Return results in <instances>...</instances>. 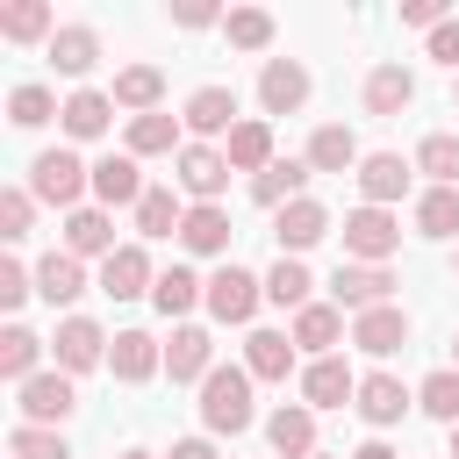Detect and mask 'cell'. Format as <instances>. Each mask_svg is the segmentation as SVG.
Masks as SVG:
<instances>
[{
	"label": "cell",
	"mask_w": 459,
	"mask_h": 459,
	"mask_svg": "<svg viewBox=\"0 0 459 459\" xmlns=\"http://www.w3.org/2000/svg\"><path fill=\"white\" fill-rule=\"evenodd\" d=\"M251 373L244 366H215L208 380H201V430L208 437H237V430H251Z\"/></svg>",
	"instance_id": "cell-1"
},
{
	"label": "cell",
	"mask_w": 459,
	"mask_h": 459,
	"mask_svg": "<svg viewBox=\"0 0 459 459\" xmlns=\"http://www.w3.org/2000/svg\"><path fill=\"white\" fill-rule=\"evenodd\" d=\"M29 194L72 215V208H86V194H93V165H86L79 151H36V158H29Z\"/></svg>",
	"instance_id": "cell-2"
},
{
	"label": "cell",
	"mask_w": 459,
	"mask_h": 459,
	"mask_svg": "<svg viewBox=\"0 0 459 459\" xmlns=\"http://www.w3.org/2000/svg\"><path fill=\"white\" fill-rule=\"evenodd\" d=\"M402 251V215L394 208H351L344 215V258L351 265H387Z\"/></svg>",
	"instance_id": "cell-3"
},
{
	"label": "cell",
	"mask_w": 459,
	"mask_h": 459,
	"mask_svg": "<svg viewBox=\"0 0 459 459\" xmlns=\"http://www.w3.org/2000/svg\"><path fill=\"white\" fill-rule=\"evenodd\" d=\"M14 409H22V423L65 430V423H72V409H79V387H72V373H65V366H50V373H36V380H22V387H14Z\"/></svg>",
	"instance_id": "cell-4"
},
{
	"label": "cell",
	"mask_w": 459,
	"mask_h": 459,
	"mask_svg": "<svg viewBox=\"0 0 459 459\" xmlns=\"http://www.w3.org/2000/svg\"><path fill=\"white\" fill-rule=\"evenodd\" d=\"M258 301H265V280H258V273H244V265H215V273H208V301H201V308H208L215 323H251Z\"/></svg>",
	"instance_id": "cell-5"
},
{
	"label": "cell",
	"mask_w": 459,
	"mask_h": 459,
	"mask_svg": "<svg viewBox=\"0 0 459 459\" xmlns=\"http://www.w3.org/2000/svg\"><path fill=\"white\" fill-rule=\"evenodd\" d=\"M351 179H359L366 208H394V201L409 194V179H416V158H402V151H366Z\"/></svg>",
	"instance_id": "cell-6"
},
{
	"label": "cell",
	"mask_w": 459,
	"mask_h": 459,
	"mask_svg": "<svg viewBox=\"0 0 459 459\" xmlns=\"http://www.w3.org/2000/svg\"><path fill=\"white\" fill-rule=\"evenodd\" d=\"M330 301L351 308V316L387 308V301H394V273H387V265H351V258H344V265L330 273Z\"/></svg>",
	"instance_id": "cell-7"
},
{
	"label": "cell",
	"mask_w": 459,
	"mask_h": 459,
	"mask_svg": "<svg viewBox=\"0 0 459 459\" xmlns=\"http://www.w3.org/2000/svg\"><path fill=\"white\" fill-rule=\"evenodd\" d=\"M108 344H115V337H108L93 316H65L57 337H50V351H57L65 373H93V366H108Z\"/></svg>",
	"instance_id": "cell-8"
},
{
	"label": "cell",
	"mask_w": 459,
	"mask_h": 459,
	"mask_svg": "<svg viewBox=\"0 0 459 459\" xmlns=\"http://www.w3.org/2000/svg\"><path fill=\"white\" fill-rule=\"evenodd\" d=\"M151 186H143V165L129 158V151H108V158H93V208H136Z\"/></svg>",
	"instance_id": "cell-9"
},
{
	"label": "cell",
	"mask_w": 459,
	"mask_h": 459,
	"mask_svg": "<svg viewBox=\"0 0 459 459\" xmlns=\"http://www.w3.org/2000/svg\"><path fill=\"white\" fill-rule=\"evenodd\" d=\"M258 108H265V115H301V108H308V65L265 57V72H258Z\"/></svg>",
	"instance_id": "cell-10"
},
{
	"label": "cell",
	"mask_w": 459,
	"mask_h": 459,
	"mask_svg": "<svg viewBox=\"0 0 459 459\" xmlns=\"http://www.w3.org/2000/svg\"><path fill=\"white\" fill-rule=\"evenodd\" d=\"M179 122H186V136H194V143H208V136H230L244 115H237V93H230V86H194Z\"/></svg>",
	"instance_id": "cell-11"
},
{
	"label": "cell",
	"mask_w": 459,
	"mask_h": 459,
	"mask_svg": "<svg viewBox=\"0 0 459 459\" xmlns=\"http://www.w3.org/2000/svg\"><path fill=\"white\" fill-rule=\"evenodd\" d=\"M172 179H179V194H186V201H222V186H230V158H222L215 143H186Z\"/></svg>",
	"instance_id": "cell-12"
},
{
	"label": "cell",
	"mask_w": 459,
	"mask_h": 459,
	"mask_svg": "<svg viewBox=\"0 0 459 459\" xmlns=\"http://www.w3.org/2000/svg\"><path fill=\"white\" fill-rule=\"evenodd\" d=\"M273 237H280V258H301L308 244H323V237H330V208L301 194V201H287V208L273 215Z\"/></svg>",
	"instance_id": "cell-13"
},
{
	"label": "cell",
	"mask_w": 459,
	"mask_h": 459,
	"mask_svg": "<svg viewBox=\"0 0 459 459\" xmlns=\"http://www.w3.org/2000/svg\"><path fill=\"white\" fill-rule=\"evenodd\" d=\"M351 344H359L366 359H394V351L409 344V308H402V301H387V308L351 316Z\"/></svg>",
	"instance_id": "cell-14"
},
{
	"label": "cell",
	"mask_w": 459,
	"mask_h": 459,
	"mask_svg": "<svg viewBox=\"0 0 459 459\" xmlns=\"http://www.w3.org/2000/svg\"><path fill=\"white\" fill-rule=\"evenodd\" d=\"M301 402L308 409H344V402H359V373L330 351V359H308L301 366Z\"/></svg>",
	"instance_id": "cell-15"
},
{
	"label": "cell",
	"mask_w": 459,
	"mask_h": 459,
	"mask_svg": "<svg viewBox=\"0 0 459 459\" xmlns=\"http://www.w3.org/2000/svg\"><path fill=\"white\" fill-rule=\"evenodd\" d=\"M230 208L222 201H186V222H179V244L194 251V258H222L230 251Z\"/></svg>",
	"instance_id": "cell-16"
},
{
	"label": "cell",
	"mask_w": 459,
	"mask_h": 459,
	"mask_svg": "<svg viewBox=\"0 0 459 459\" xmlns=\"http://www.w3.org/2000/svg\"><path fill=\"white\" fill-rule=\"evenodd\" d=\"M158 366H165V344H158L151 330H115V344H108V373H115V380L143 387Z\"/></svg>",
	"instance_id": "cell-17"
},
{
	"label": "cell",
	"mask_w": 459,
	"mask_h": 459,
	"mask_svg": "<svg viewBox=\"0 0 459 459\" xmlns=\"http://www.w3.org/2000/svg\"><path fill=\"white\" fill-rule=\"evenodd\" d=\"M351 409H359V416H366L373 430H387V423H402V416L416 409V387H402L394 373H366V380H359V402H351Z\"/></svg>",
	"instance_id": "cell-18"
},
{
	"label": "cell",
	"mask_w": 459,
	"mask_h": 459,
	"mask_svg": "<svg viewBox=\"0 0 459 459\" xmlns=\"http://www.w3.org/2000/svg\"><path fill=\"white\" fill-rule=\"evenodd\" d=\"M265 445H273L280 459H316V409H308V402H280V409L265 416Z\"/></svg>",
	"instance_id": "cell-19"
},
{
	"label": "cell",
	"mask_w": 459,
	"mask_h": 459,
	"mask_svg": "<svg viewBox=\"0 0 459 459\" xmlns=\"http://www.w3.org/2000/svg\"><path fill=\"white\" fill-rule=\"evenodd\" d=\"M359 100H366V115H380V122H387V115H402V108L416 100V72L387 57V65H373V72H366V86H359Z\"/></svg>",
	"instance_id": "cell-20"
},
{
	"label": "cell",
	"mask_w": 459,
	"mask_h": 459,
	"mask_svg": "<svg viewBox=\"0 0 459 459\" xmlns=\"http://www.w3.org/2000/svg\"><path fill=\"white\" fill-rule=\"evenodd\" d=\"M151 287H158V273H151V251H143V244H122L115 258H100V294L136 301V294H151Z\"/></svg>",
	"instance_id": "cell-21"
},
{
	"label": "cell",
	"mask_w": 459,
	"mask_h": 459,
	"mask_svg": "<svg viewBox=\"0 0 459 459\" xmlns=\"http://www.w3.org/2000/svg\"><path fill=\"white\" fill-rule=\"evenodd\" d=\"M294 351H316V359H330L337 344H344V308L337 301H308V308H294Z\"/></svg>",
	"instance_id": "cell-22"
},
{
	"label": "cell",
	"mask_w": 459,
	"mask_h": 459,
	"mask_svg": "<svg viewBox=\"0 0 459 459\" xmlns=\"http://www.w3.org/2000/svg\"><path fill=\"white\" fill-rule=\"evenodd\" d=\"M165 373H172V387H186V380H208V373H215V344H208V330H201V323H179V330H172V344H165Z\"/></svg>",
	"instance_id": "cell-23"
},
{
	"label": "cell",
	"mask_w": 459,
	"mask_h": 459,
	"mask_svg": "<svg viewBox=\"0 0 459 459\" xmlns=\"http://www.w3.org/2000/svg\"><path fill=\"white\" fill-rule=\"evenodd\" d=\"M222 158H230V172H251V179H258V172L273 165V122H265V115H244V122L222 136Z\"/></svg>",
	"instance_id": "cell-24"
},
{
	"label": "cell",
	"mask_w": 459,
	"mask_h": 459,
	"mask_svg": "<svg viewBox=\"0 0 459 459\" xmlns=\"http://www.w3.org/2000/svg\"><path fill=\"white\" fill-rule=\"evenodd\" d=\"M65 251L72 258H115L122 244H115V215L108 208H72L65 215Z\"/></svg>",
	"instance_id": "cell-25"
},
{
	"label": "cell",
	"mask_w": 459,
	"mask_h": 459,
	"mask_svg": "<svg viewBox=\"0 0 459 459\" xmlns=\"http://www.w3.org/2000/svg\"><path fill=\"white\" fill-rule=\"evenodd\" d=\"M50 65H57L65 79H86V72L100 65V29H86V22H65V29L50 36Z\"/></svg>",
	"instance_id": "cell-26"
},
{
	"label": "cell",
	"mask_w": 459,
	"mask_h": 459,
	"mask_svg": "<svg viewBox=\"0 0 459 459\" xmlns=\"http://www.w3.org/2000/svg\"><path fill=\"white\" fill-rule=\"evenodd\" d=\"M108 100L129 108V115H158V100H165V72H158V65H122L115 86H108Z\"/></svg>",
	"instance_id": "cell-27"
},
{
	"label": "cell",
	"mask_w": 459,
	"mask_h": 459,
	"mask_svg": "<svg viewBox=\"0 0 459 459\" xmlns=\"http://www.w3.org/2000/svg\"><path fill=\"white\" fill-rule=\"evenodd\" d=\"M301 186H308V158H273V165H265V172L251 179V201L280 215L287 201H301Z\"/></svg>",
	"instance_id": "cell-28"
},
{
	"label": "cell",
	"mask_w": 459,
	"mask_h": 459,
	"mask_svg": "<svg viewBox=\"0 0 459 459\" xmlns=\"http://www.w3.org/2000/svg\"><path fill=\"white\" fill-rule=\"evenodd\" d=\"M36 294H43L50 308H72V301L86 294V265H79L72 251H50V258H36Z\"/></svg>",
	"instance_id": "cell-29"
},
{
	"label": "cell",
	"mask_w": 459,
	"mask_h": 459,
	"mask_svg": "<svg viewBox=\"0 0 459 459\" xmlns=\"http://www.w3.org/2000/svg\"><path fill=\"white\" fill-rule=\"evenodd\" d=\"M244 373L251 380H287L294 373V337L287 330H251L244 337Z\"/></svg>",
	"instance_id": "cell-30"
},
{
	"label": "cell",
	"mask_w": 459,
	"mask_h": 459,
	"mask_svg": "<svg viewBox=\"0 0 459 459\" xmlns=\"http://www.w3.org/2000/svg\"><path fill=\"white\" fill-rule=\"evenodd\" d=\"M65 136H79V143H93V136H108V122H115V100L100 93V86H79L72 100H65Z\"/></svg>",
	"instance_id": "cell-31"
},
{
	"label": "cell",
	"mask_w": 459,
	"mask_h": 459,
	"mask_svg": "<svg viewBox=\"0 0 459 459\" xmlns=\"http://www.w3.org/2000/svg\"><path fill=\"white\" fill-rule=\"evenodd\" d=\"M179 129H186V122L165 115V108H158V115H129V158H165V151L179 158V151H186Z\"/></svg>",
	"instance_id": "cell-32"
},
{
	"label": "cell",
	"mask_w": 459,
	"mask_h": 459,
	"mask_svg": "<svg viewBox=\"0 0 459 459\" xmlns=\"http://www.w3.org/2000/svg\"><path fill=\"white\" fill-rule=\"evenodd\" d=\"M359 136L344 129V122H323L316 136H308V172H359Z\"/></svg>",
	"instance_id": "cell-33"
},
{
	"label": "cell",
	"mask_w": 459,
	"mask_h": 459,
	"mask_svg": "<svg viewBox=\"0 0 459 459\" xmlns=\"http://www.w3.org/2000/svg\"><path fill=\"white\" fill-rule=\"evenodd\" d=\"M416 237H430V244L459 237V186H423L416 194Z\"/></svg>",
	"instance_id": "cell-34"
},
{
	"label": "cell",
	"mask_w": 459,
	"mask_h": 459,
	"mask_svg": "<svg viewBox=\"0 0 459 459\" xmlns=\"http://www.w3.org/2000/svg\"><path fill=\"white\" fill-rule=\"evenodd\" d=\"M0 36H7V43H50V36H57L50 0H7V7H0Z\"/></svg>",
	"instance_id": "cell-35"
},
{
	"label": "cell",
	"mask_w": 459,
	"mask_h": 459,
	"mask_svg": "<svg viewBox=\"0 0 459 459\" xmlns=\"http://www.w3.org/2000/svg\"><path fill=\"white\" fill-rule=\"evenodd\" d=\"M36 359H43V337L29 330V323H7L0 330V380H36Z\"/></svg>",
	"instance_id": "cell-36"
},
{
	"label": "cell",
	"mask_w": 459,
	"mask_h": 459,
	"mask_svg": "<svg viewBox=\"0 0 459 459\" xmlns=\"http://www.w3.org/2000/svg\"><path fill=\"white\" fill-rule=\"evenodd\" d=\"M151 301H158V316L172 323V316H186V308H201V301H208V280H194L186 265H172V273H158Z\"/></svg>",
	"instance_id": "cell-37"
},
{
	"label": "cell",
	"mask_w": 459,
	"mask_h": 459,
	"mask_svg": "<svg viewBox=\"0 0 459 459\" xmlns=\"http://www.w3.org/2000/svg\"><path fill=\"white\" fill-rule=\"evenodd\" d=\"M50 115H65V100H57L50 86H36V79H22V86L7 93V122H14V129H43Z\"/></svg>",
	"instance_id": "cell-38"
},
{
	"label": "cell",
	"mask_w": 459,
	"mask_h": 459,
	"mask_svg": "<svg viewBox=\"0 0 459 459\" xmlns=\"http://www.w3.org/2000/svg\"><path fill=\"white\" fill-rule=\"evenodd\" d=\"M179 222H186V208H179L172 186H151L136 201V237H179Z\"/></svg>",
	"instance_id": "cell-39"
},
{
	"label": "cell",
	"mask_w": 459,
	"mask_h": 459,
	"mask_svg": "<svg viewBox=\"0 0 459 459\" xmlns=\"http://www.w3.org/2000/svg\"><path fill=\"white\" fill-rule=\"evenodd\" d=\"M416 172H423L430 186H459V136H452V129L423 136V143H416Z\"/></svg>",
	"instance_id": "cell-40"
},
{
	"label": "cell",
	"mask_w": 459,
	"mask_h": 459,
	"mask_svg": "<svg viewBox=\"0 0 459 459\" xmlns=\"http://www.w3.org/2000/svg\"><path fill=\"white\" fill-rule=\"evenodd\" d=\"M416 409L423 416H437L445 430L459 423V366H437V373H423V387H416Z\"/></svg>",
	"instance_id": "cell-41"
},
{
	"label": "cell",
	"mask_w": 459,
	"mask_h": 459,
	"mask_svg": "<svg viewBox=\"0 0 459 459\" xmlns=\"http://www.w3.org/2000/svg\"><path fill=\"white\" fill-rule=\"evenodd\" d=\"M308 294H316V280H308L301 258H280V265L265 273V301H280V308H308Z\"/></svg>",
	"instance_id": "cell-42"
},
{
	"label": "cell",
	"mask_w": 459,
	"mask_h": 459,
	"mask_svg": "<svg viewBox=\"0 0 459 459\" xmlns=\"http://www.w3.org/2000/svg\"><path fill=\"white\" fill-rule=\"evenodd\" d=\"M7 452H14V459H72L65 430H43V423H14V430H7Z\"/></svg>",
	"instance_id": "cell-43"
},
{
	"label": "cell",
	"mask_w": 459,
	"mask_h": 459,
	"mask_svg": "<svg viewBox=\"0 0 459 459\" xmlns=\"http://www.w3.org/2000/svg\"><path fill=\"white\" fill-rule=\"evenodd\" d=\"M222 36H230L237 50H273V14H265V7H230Z\"/></svg>",
	"instance_id": "cell-44"
},
{
	"label": "cell",
	"mask_w": 459,
	"mask_h": 459,
	"mask_svg": "<svg viewBox=\"0 0 459 459\" xmlns=\"http://www.w3.org/2000/svg\"><path fill=\"white\" fill-rule=\"evenodd\" d=\"M29 222H36V194H29V186H0V237L22 244Z\"/></svg>",
	"instance_id": "cell-45"
},
{
	"label": "cell",
	"mask_w": 459,
	"mask_h": 459,
	"mask_svg": "<svg viewBox=\"0 0 459 459\" xmlns=\"http://www.w3.org/2000/svg\"><path fill=\"white\" fill-rule=\"evenodd\" d=\"M29 294H36V273H29L22 258H7V265H0V308H22Z\"/></svg>",
	"instance_id": "cell-46"
},
{
	"label": "cell",
	"mask_w": 459,
	"mask_h": 459,
	"mask_svg": "<svg viewBox=\"0 0 459 459\" xmlns=\"http://www.w3.org/2000/svg\"><path fill=\"white\" fill-rule=\"evenodd\" d=\"M172 22H179V29H215V22H230V14H222V7H208V0H179V7H172Z\"/></svg>",
	"instance_id": "cell-47"
},
{
	"label": "cell",
	"mask_w": 459,
	"mask_h": 459,
	"mask_svg": "<svg viewBox=\"0 0 459 459\" xmlns=\"http://www.w3.org/2000/svg\"><path fill=\"white\" fill-rule=\"evenodd\" d=\"M430 57H437V65H452V72H459V22H452V14H445V22H437V29H430Z\"/></svg>",
	"instance_id": "cell-48"
},
{
	"label": "cell",
	"mask_w": 459,
	"mask_h": 459,
	"mask_svg": "<svg viewBox=\"0 0 459 459\" xmlns=\"http://www.w3.org/2000/svg\"><path fill=\"white\" fill-rule=\"evenodd\" d=\"M402 22L409 29H437L445 22V0H402Z\"/></svg>",
	"instance_id": "cell-49"
},
{
	"label": "cell",
	"mask_w": 459,
	"mask_h": 459,
	"mask_svg": "<svg viewBox=\"0 0 459 459\" xmlns=\"http://www.w3.org/2000/svg\"><path fill=\"white\" fill-rule=\"evenodd\" d=\"M165 459H215V437H179Z\"/></svg>",
	"instance_id": "cell-50"
},
{
	"label": "cell",
	"mask_w": 459,
	"mask_h": 459,
	"mask_svg": "<svg viewBox=\"0 0 459 459\" xmlns=\"http://www.w3.org/2000/svg\"><path fill=\"white\" fill-rule=\"evenodd\" d=\"M351 459H402V452H394V445H387V437H366V445H359V452H351Z\"/></svg>",
	"instance_id": "cell-51"
},
{
	"label": "cell",
	"mask_w": 459,
	"mask_h": 459,
	"mask_svg": "<svg viewBox=\"0 0 459 459\" xmlns=\"http://www.w3.org/2000/svg\"><path fill=\"white\" fill-rule=\"evenodd\" d=\"M115 459H158V452H143V445H129V452H115Z\"/></svg>",
	"instance_id": "cell-52"
},
{
	"label": "cell",
	"mask_w": 459,
	"mask_h": 459,
	"mask_svg": "<svg viewBox=\"0 0 459 459\" xmlns=\"http://www.w3.org/2000/svg\"><path fill=\"white\" fill-rule=\"evenodd\" d=\"M445 437H452V459H459V423H452V430H445Z\"/></svg>",
	"instance_id": "cell-53"
},
{
	"label": "cell",
	"mask_w": 459,
	"mask_h": 459,
	"mask_svg": "<svg viewBox=\"0 0 459 459\" xmlns=\"http://www.w3.org/2000/svg\"><path fill=\"white\" fill-rule=\"evenodd\" d=\"M452 366H459V337H452Z\"/></svg>",
	"instance_id": "cell-54"
},
{
	"label": "cell",
	"mask_w": 459,
	"mask_h": 459,
	"mask_svg": "<svg viewBox=\"0 0 459 459\" xmlns=\"http://www.w3.org/2000/svg\"><path fill=\"white\" fill-rule=\"evenodd\" d=\"M316 459H337V452H316Z\"/></svg>",
	"instance_id": "cell-55"
},
{
	"label": "cell",
	"mask_w": 459,
	"mask_h": 459,
	"mask_svg": "<svg viewBox=\"0 0 459 459\" xmlns=\"http://www.w3.org/2000/svg\"><path fill=\"white\" fill-rule=\"evenodd\" d=\"M452 273H459V251H452Z\"/></svg>",
	"instance_id": "cell-56"
},
{
	"label": "cell",
	"mask_w": 459,
	"mask_h": 459,
	"mask_svg": "<svg viewBox=\"0 0 459 459\" xmlns=\"http://www.w3.org/2000/svg\"><path fill=\"white\" fill-rule=\"evenodd\" d=\"M452 100H459V86H452Z\"/></svg>",
	"instance_id": "cell-57"
}]
</instances>
